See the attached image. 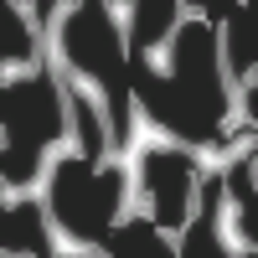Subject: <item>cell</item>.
<instances>
[{"mask_svg":"<svg viewBox=\"0 0 258 258\" xmlns=\"http://www.w3.org/2000/svg\"><path fill=\"white\" fill-rule=\"evenodd\" d=\"M145 62H150V73H155V78H176V47H165L160 36L145 47Z\"/></svg>","mask_w":258,"mask_h":258,"instance_id":"cell-6","label":"cell"},{"mask_svg":"<svg viewBox=\"0 0 258 258\" xmlns=\"http://www.w3.org/2000/svg\"><path fill=\"white\" fill-rule=\"evenodd\" d=\"M129 145L135 150H181V155H191V140L186 135H176V129H165L155 114L145 109V98L140 93H129Z\"/></svg>","mask_w":258,"mask_h":258,"instance_id":"cell-2","label":"cell"},{"mask_svg":"<svg viewBox=\"0 0 258 258\" xmlns=\"http://www.w3.org/2000/svg\"><path fill=\"white\" fill-rule=\"evenodd\" d=\"M41 232H47V248H52L57 258H109V248H103V243H93V238H73V232L57 222L52 202H41Z\"/></svg>","mask_w":258,"mask_h":258,"instance_id":"cell-3","label":"cell"},{"mask_svg":"<svg viewBox=\"0 0 258 258\" xmlns=\"http://www.w3.org/2000/svg\"><path fill=\"white\" fill-rule=\"evenodd\" d=\"M83 155V145L78 140H57V145H47V150H41V155H36V170H31V181H0V207H21V202H52V181H57V160H78Z\"/></svg>","mask_w":258,"mask_h":258,"instance_id":"cell-1","label":"cell"},{"mask_svg":"<svg viewBox=\"0 0 258 258\" xmlns=\"http://www.w3.org/2000/svg\"><path fill=\"white\" fill-rule=\"evenodd\" d=\"M41 68H47V62H41V57H26V62L6 57V62H0V83H26V78H36Z\"/></svg>","mask_w":258,"mask_h":258,"instance_id":"cell-7","label":"cell"},{"mask_svg":"<svg viewBox=\"0 0 258 258\" xmlns=\"http://www.w3.org/2000/svg\"><path fill=\"white\" fill-rule=\"evenodd\" d=\"M238 222H243V207H238V197H232V191H222V197H217V243L227 248V258H248V253H258L243 232H238Z\"/></svg>","mask_w":258,"mask_h":258,"instance_id":"cell-4","label":"cell"},{"mask_svg":"<svg viewBox=\"0 0 258 258\" xmlns=\"http://www.w3.org/2000/svg\"><path fill=\"white\" fill-rule=\"evenodd\" d=\"M103 11H109V21H114V31H119V47L129 52V36H135V21H140V11L129 6V0H103Z\"/></svg>","mask_w":258,"mask_h":258,"instance_id":"cell-5","label":"cell"}]
</instances>
